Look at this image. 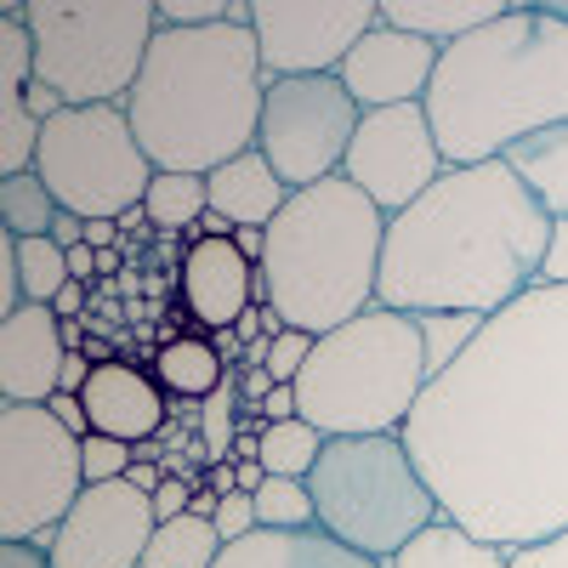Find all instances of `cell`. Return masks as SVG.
I'll list each match as a JSON object with an SVG mask.
<instances>
[{"label":"cell","instance_id":"cell-1","mask_svg":"<svg viewBox=\"0 0 568 568\" xmlns=\"http://www.w3.org/2000/svg\"><path fill=\"white\" fill-rule=\"evenodd\" d=\"M404 444L449 524L489 546L568 529V284H535L433 375Z\"/></svg>","mask_w":568,"mask_h":568},{"label":"cell","instance_id":"cell-2","mask_svg":"<svg viewBox=\"0 0 568 568\" xmlns=\"http://www.w3.org/2000/svg\"><path fill=\"white\" fill-rule=\"evenodd\" d=\"M551 216L506 160L449 165L426 194L387 222L375 302L409 318L478 313L495 318L546 284Z\"/></svg>","mask_w":568,"mask_h":568},{"label":"cell","instance_id":"cell-3","mask_svg":"<svg viewBox=\"0 0 568 568\" xmlns=\"http://www.w3.org/2000/svg\"><path fill=\"white\" fill-rule=\"evenodd\" d=\"M426 120L449 165H489L568 125V23L540 0H511L489 29L444 45Z\"/></svg>","mask_w":568,"mask_h":568},{"label":"cell","instance_id":"cell-4","mask_svg":"<svg viewBox=\"0 0 568 568\" xmlns=\"http://www.w3.org/2000/svg\"><path fill=\"white\" fill-rule=\"evenodd\" d=\"M267 103V69L251 23L227 18L211 29H160L131 98L120 103L154 171H194L256 149Z\"/></svg>","mask_w":568,"mask_h":568},{"label":"cell","instance_id":"cell-5","mask_svg":"<svg viewBox=\"0 0 568 568\" xmlns=\"http://www.w3.org/2000/svg\"><path fill=\"white\" fill-rule=\"evenodd\" d=\"M382 251L387 216L347 176L302 187L267 222V251L256 262V307H273L284 329L329 336L375 307Z\"/></svg>","mask_w":568,"mask_h":568},{"label":"cell","instance_id":"cell-6","mask_svg":"<svg viewBox=\"0 0 568 568\" xmlns=\"http://www.w3.org/2000/svg\"><path fill=\"white\" fill-rule=\"evenodd\" d=\"M433 369H426L420 324L375 302L353 324L313 342V358L296 382L302 420L324 438H382L404 433Z\"/></svg>","mask_w":568,"mask_h":568},{"label":"cell","instance_id":"cell-7","mask_svg":"<svg viewBox=\"0 0 568 568\" xmlns=\"http://www.w3.org/2000/svg\"><path fill=\"white\" fill-rule=\"evenodd\" d=\"M307 489L318 511V535L342 540L347 551L369 562H393L420 529H433L444 517L404 433L329 438Z\"/></svg>","mask_w":568,"mask_h":568},{"label":"cell","instance_id":"cell-8","mask_svg":"<svg viewBox=\"0 0 568 568\" xmlns=\"http://www.w3.org/2000/svg\"><path fill=\"white\" fill-rule=\"evenodd\" d=\"M23 23L34 40V80L58 91L63 109L125 103L160 34L154 0H23Z\"/></svg>","mask_w":568,"mask_h":568},{"label":"cell","instance_id":"cell-9","mask_svg":"<svg viewBox=\"0 0 568 568\" xmlns=\"http://www.w3.org/2000/svg\"><path fill=\"white\" fill-rule=\"evenodd\" d=\"M34 171L58 194V205L80 222H98V216L120 222L125 211L149 200V182H154V160L142 154L120 103L52 114L40 131Z\"/></svg>","mask_w":568,"mask_h":568},{"label":"cell","instance_id":"cell-10","mask_svg":"<svg viewBox=\"0 0 568 568\" xmlns=\"http://www.w3.org/2000/svg\"><path fill=\"white\" fill-rule=\"evenodd\" d=\"M80 495V438L45 404H0V546H45Z\"/></svg>","mask_w":568,"mask_h":568},{"label":"cell","instance_id":"cell-11","mask_svg":"<svg viewBox=\"0 0 568 568\" xmlns=\"http://www.w3.org/2000/svg\"><path fill=\"white\" fill-rule=\"evenodd\" d=\"M358 120H364V109L353 103L342 74L267 80L256 154L278 171V182L291 187V194H302V187H318L329 176H342Z\"/></svg>","mask_w":568,"mask_h":568},{"label":"cell","instance_id":"cell-12","mask_svg":"<svg viewBox=\"0 0 568 568\" xmlns=\"http://www.w3.org/2000/svg\"><path fill=\"white\" fill-rule=\"evenodd\" d=\"M444 171H449V160H444L438 136H433V120H426L420 103L369 109L353 131V149H347V165H342V176L387 222L398 211H409Z\"/></svg>","mask_w":568,"mask_h":568},{"label":"cell","instance_id":"cell-13","mask_svg":"<svg viewBox=\"0 0 568 568\" xmlns=\"http://www.w3.org/2000/svg\"><path fill=\"white\" fill-rule=\"evenodd\" d=\"M382 23V7L369 0H251V34L267 80L302 74H342L353 45Z\"/></svg>","mask_w":568,"mask_h":568},{"label":"cell","instance_id":"cell-14","mask_svg":"<svg viewBox=\"0 0 568 568\" xmlns=\"http://www.w3.org/2000/svg\"><path fill=\"white\" fill-rule=\"evenodd\" d=\"M160 529L154 517V495L120 484H91L74 511L52 529L45 540V557L52 568H142V551H149Z\"/></svg>","mask_w":568,"mask_h":568},{"label":"cell","instance_id":"cell-15","mask_svg":"<svg viewBox=\"0 0 568 568\" xmlns=\"http://www.w3.org/2000/svg\"><path fill=\"white\" fill-rule=\"evenodd\" d=\"M438 45L420 40V34H404L393 23H375L353 58L342 63V85L353 91V103L369 114V109H404V103H426L433 91V74H438Z\"/></svg>","mask_w":568,"mask_h":568},{"label":"cell","instance_id":"cell-16","mask_svg":"<svg viewBox=\"0 0 568 568\" xmlns=\"http://www.w3.org/2000/svg\"><path fill=\"white\" fill-rule=\"evenodd\" d=\"M69 358V329L52 307H18L0 318V404H52Z\"/></svg>","mask_w":568,"mask_h":568},{"label":"cell","instance_id":"cell-17","mask_svg":"<svg viewBox=\"0 0 568 568\" xmlns=\"http://www.w3.org/2000/svg\"><path fill=\"white\" fill-rule=\"evenodd\" d=\"M29 85H34V40L23 23V0H12L0 12V176L34 171L40 154L45 120L29 109Z\"/></svg>","mask_w":568,"mask_h":568},{"label":"cell","instance_id":"cell-18","mask_svg":"<svg viewBox=\"0 0 568 568\" xmlns=\"http://www.w3.org/2000/svg\"><path fill=\"white\" fill-rule=\"evenodd\" d=\"M182 302L194 324L222 336L256 307V262H245L233 240H194L182 251Z\"/></svg>","mask_w":568,"mask_h":568},{"label":"cell","instance_id":"cell-19","mask_svg":"<svg viewBox=\"0 0 568 568\" xmlns=\"http://www.w3.org/2000/svg\"><path fill=\"white\" fill-rule=\"evenodd\" d=\"M80 404H85L91 433L120 438L131 449L160 438V426H165V387L154 382L149 369L120 364V358H98V369H91Z\"/></svg>","mask_w":568,"mask_h":568},{"label":"cell","instance_id":"cell-20","mask_svg":"<svg viewBox=\"0 0 568 568\" xmlns=\"http://www.w3.org/2000/svg\"><path fill=\"white\" fill-rule=\"evenodd\" d=\"M506 165L529 182V194L551 216V256H546V284H568V125L511 149Z\"/></svg>","mask_w":568,"mask_h":568},{"label":"cell","instance_id":"cell-21","mask_svg":"<svg viewBox=\"0 0 568 568\" xmlns=\"http://www.w3.org/2000/svg\"><path fill=\"white\" fill-rule=\"evenodd\" d=\"M205 187H211V211L227 216L233 227H267L284 211V200H291V187L278 182V171L256 149L240 154V160H227V165H216L205 176Z\"/></svg>","mask_w":568,"mask_h":568},{"label":"cell","instance_id":"cell-22","mask_svg":"<svg viewBox=\"0 0 568 568\" xmlns=\"http://www.w3.org/2000/svg\"><path fill=\"white\" fill-rule=\"evenodd\" d=\"M216 568H387V562H369V557L347 551L342 540H329L318 529H307V535H267V529H256L251 540L227 546Z\"/></svg>","mask_w":568,"mask_h":568},{"label":"cell","instance_id":"cell-23","mask_svg":"<svg viewBox=\"0 0 568 568\" xmlns=\"http://www.w3.org/2000/svg\"><path fill=\"white\" fill-rule=\"evenodd\" d=\"M506 12H511V0H382V23L433 40L438 52L455 45V40H466V34L489 29Z\"/></svg>","mask_w":568,"mask_h":568},{"label":"cell","instance_id":"cell-24","mask_svg":"<svg viewBox=\"0 0 568 568\" xmlns=\"http://www.w3.org/2000/svg\"><path fill=\"white\" fill-rule=\"evenodd\" d=\"M387 568H511V551L478 540L471 529L449 524V517H438V524L420 529Z\"/></svg>","mask_w":568,"mask_h":568},{"label":"cell","instance_id":"cell-25","mask_svg":"<svg viewBox=\"0 0 568 568\" xmlns=\"http://www.w3.org/2000/svg\"><path fill=\"white\" fill-rule=\"evenodd\" d=\"M227 364L216 353V342H200V336H176L160 347L154 358V382L171 393V398H187V404H205L222 382H227Z\"/></svg>","mask_w":568,"mask_h":568},{"label":"cell","instance_id":"cell-26","mask_svg":"<svg viewBox=\"0 0 568 568\" xmlns=\"http://www.w3.org/2000/svg\"><path fill=\"white\" fill-rule=\"evenodd\" d=\"M58 216H63V205L40 171L0 176V233H12V240H52Z\"/></svg>","mask_w":568,"mask_h":568},{"label":"cell","instance_id":"cell-27","mask_svg":"<svg viewBox=\"0 0 568 568\" xmlns=\"http://www.w3.org/2000/svg\"><path fill=\"white\" fill-rule=\"evenodd\" d=\"M227 551V540L216 535L211 517H171V524L154 529L149 551H142V568H216Z\"/></svg>","mask_w":568,"mask_h":568},{"label":"cell","instance_id":"cell-28","mask_svg":"<svg viewBox=\"0 0 568 568\" xmlns=\"http://www.w3.org/2000/svg\"><path fill=\"white\" fill-rule=\"evenodd\" d=\"M142 211H149V222H154L160 233L200 227L205 211H211V187H205V176H194V171H154Z\"/></svg>","mask_w":568,"mask_h":568},{"label":"cell","instance_id":"cell-29","mask_svg":"<svg viewBox=\"0 0 568 568\" xmlns=\"http://www.w3.org/2000/svg\"><path fill=\"white\" fill-rule=\"evenodd\" d=\"M324 444H329V438L318 433V426H307L302 415H296V420H273V426H262L256 460L267 466V478H313Z\"/></svg>","mask_w":568,"mask_h":568},{"label":"cell","instance_id":"cell-30","mask_svg":"<svg viewBox=\"0 0 568 568\" xmlns=\"http://www.w3.org/2000/svg\"><path fill=\"white\" fill-rule=\"evenodd\" d=\"M251 500H256V524L267 535H307V529H318L307 478H267Z\"/></svg>","mask_w":568,"mask_h":568},{"label":"cell","instance_id":"cell-31","mask_svg":"<svg viewBox=\"0 0 568 568\" xmlns=\"http://www.w3.org/2000/svg\"><path fill=\"white\" fill-rule=\"evenodd\" d=\"M18 273H23V307L40 302V307H52L74 273H69V251L58 240H18Z\"/></svg>","mask_w":568,"mask_h":568},{"label":"cell","instance_id":"cell-32","mask_svg":"<svg viewBox=\"0 0 568 568\" xmlns=\"http://www.w3.org/2000/svg\"><path fill=\"white\" fill-rule=\"evenodd\" d=\"M415 324H420V347H426V369H433V375H444L471 342H478V329H484L478 313H426Z\"/></svg>","mask_w":568,"mask_h":568},{"label":"cell","instance_id":"cell-33","mask_svg":"<svg viewBox=\"0 0 568 568\" xmlns=\"http://www.w3.org/2000/svg\"><path fill=\"white\" fill-rule=\"evenodd\" d=\"M233 409H240V382H227L200 404V444H205V460L211 466H222V460H233V438H240V420H233Z\"/></svg>","mask_w":568,"mask_h":568},{"label":"cell","instance_id":"cell-34","mask_svg":"<svg viewBox=\"0 0 568 568\" xmlns=\"http://www.w3.org/2000/svg\"><path fill=\"white\" fill-rule=\"evenodd\" d=\"M131 466H136V449H131V444L103 438V433H85V438H80V471H85V489H91V484H120Z\"/></svg>","mask_w":568,"mask_h":568},{"label":"cell","instance_id":"cell-35","mask_svg":"<svg viewBox=\"0 0 568 568\" xmlns=\"http://www.w3.org/2000/svg\"><path fill=\"white\" fill-rule=\"evenodd\" d=\"M211 524H216V535H222L227 546H240V540H251V535L262 529V524H256V500H251V495H227V500L216 506Z\"/></svg>","mask_w":568,"mask_h":568},{"label":"cell","instance_id":"cell-36","mask_svg":"<svg viewBox=\"0 0 568 568\" xmlns=\"http://www.w3.org/2000/svg\"><path fill=\"white\" fill-rule=\"evenodd\" d=\"M511 568H568V529L551 540H535V546H517Z\"/></svg>","mask_w":568,"mask_h":568},{"label":"cell","instance_id":"cell-37","mask_svg":"<svg viewBox=\"0 0 568 568\" xmlns=\"http://www.w3.org/2000/svg\"><path fill=\"white\" fill-rule=\"evenodd\" d=\"M187 511H194V484L171 471V478L154 489V517H160V524H171V517H187Z\"/></svg>","mask_w":568,"mask_h":568},{"label":"cell","instance_id":"cell-38","mask_svg":"<svg viewBox=\"0 0 568 568\" xmlns=\"http://www.w3.org/2000/svg\"><path fill=\"white\" fill-rule=\"evenodd\" d=\"M45 409H52V415L69 426L74 438H85V433H91V420H85V404H80V393H58V398L45 404Z\"/></svg>","mask_w":568,"mask_h":568},{"label":"cell","instance_id":"cell-39","mask_svg":"<svg viewBox=\"0 0 568 568\" xmlns=\"http://www.w3.org/2000/svg\"><path fill=\"white\" fill-rule=\"evenodd\" d=\"M296 415H302L296 387H273V393L262 398V426H273V420H296Z\"/></svg>","mask_w":568,"mask_h":568},{"label":"cell","instance_id":"cell-40","mask_svg":"<svg viewBox=\"0 0 568 568\" xmlns=\"http://www.w3.org/2000/svg\"><path fill=\"white\" fill-rule=\"evenodd\" d=\"M233 382H240V393H245V404H256V409H262V398L273 393V375H267L262 364H245L240 375H233Z\"/></svg>","mask_w":568,"mask_h":568},{"label":"cell","instance_id":"cell-41","mask_svg":"<svg viewBox=\"0 0 568 568\" xmlns=\"http://www.w3.org/2000/svg\"><path fill=\"white\" fill-rule=\"evenodd\" d=\"M0 568H52L45 546H0Z\"/></svg>","mask_w":568,"mask_h":568},{"label":"cell","instance_id":"cell-42","mask_svg":"<svg viewBox=\"0 0 568 568\" xmlns=\"http://www.w3.org/2000/svg\"><path fill=\"white\" fill-rule=\"evenodd\" d=\"M69 273H74V284H91V278L103 273V267H98V251H91V245H74V251H69Z\"/></svg>","mask_w":568,"mask_h":568},{"label":"cell","instance_id":"cell-43","mask_svg":"<svg viewBox=\"0 0 568 568\" xmlns=\"http://www.w3.org/2000/svg\"><path fill=\"white\" fill-rule=\"evenodd\" d=\"M233 478H240V495H256L267 484V466L262 460H233Z\"/></svg>","mask_w":568,"mask_h":568},{"label":"cell","instance_id":"cell-44","mask_svg":"<svg viewBox=\"0 0 568 568\" xmlns=\"http://www.w3.org/2000/svg\"><path fill=\"white\" fill-rule=\"evenodd\" d=\"M233 245H240L245 262H262V251H267V227H240V233H233Z\"/></svg>","mask_w":568,"mask_h":568},{"label":"cell","instance_id":"cell-45","mask_svg":"<svg viewBox=\"0 0 568 568\" xmlns=\"http://www.w3.org/2000/svg\"><path fill=\"white\" fill-rule=\"evenodd\" d=\"M80 307H85V284H69V291L52 302V313H58V318H74Z\"/></svg>","mask_w":568,"mask_h":568},{"label":"cell","instance_id":"cell-46","mask_svg":"<svg viewBox=\"0 0 568 568\" xmlns=\"http://www.w3.org/2000/svg\"><path fill=\"white\" fill-rule=\"evenodd\" d=\"M540 7H546V12H557V18L568 23V0H540Z\"/></svg>","mask_w":568,"mask_h":568}]
</instances>
